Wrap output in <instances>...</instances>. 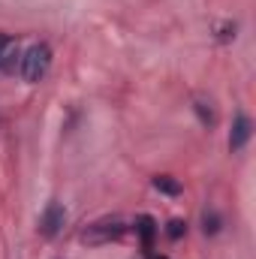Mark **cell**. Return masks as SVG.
Here are the masks:
<instances>
[{"label": "cell", "mask_w": 256, "mask_h": 259, "mask_svg": "<svg viewBox=\"0 0 256 259\" xmlns=\"http://www.w3.org/2000/svg\"><path fill=\"white\" fill-rule=\"evenodd\" d=\"M154 187H157L160 193H166V196H178L181 193V184H178L175 178H169V175H157V178H154Z\"/></svg>", "instance_id": "52a82bcc"}, {"label": "cell", "mask_w": 256, "mask_h": 259, "mask_svg": "<svg viewBox=\"0 0 256 259\" xmlns=\"http://www.w3.org/2000/svg\"><path fill=\"white\" fill-rule=\"evenodd\" d=\"M64 220H66V211L58 205V202H52V205L42 211V217H39V232H42L46 238H55V235L61 232Z\"/></svg>", "instance_id": "3957f363"}, {"label": "cell", "mask_w": 256, "mask_h": 259, "mask_svg": "<svg viewBox=\"0 0 256 259\" xmlns=\"http://www.w3.org/2000/svg\"><path fill=\"white\" fill-rule=\"evenodd\" d=\"M136 232H139V238H142V247L151 250V247H154V235H157V223H154V217L142 214V217L136 220Z\"/></svg>", "instance_id": "8992f818"}, {"label": "cell", "mask_w": 256, "mask_h": 259, "mask_svg": "<svg viewBox=\"0 0 256 259\" xmlns=\"http://www.w3.org/2000/svg\"><path fill=\"white\" fill-rule=\"evenodd\" d=\"M124 232H127V223H124L121 217H106V220L91 223L81 238H84L88 244H106V241H112V238H121Z\"/></svg>", "instance_id": "7a4b0ae2"}, {"label": "cell", "mask_w": 256, "mask_h": 259, "mask_svg": "<svg viewBox=\"0 0 256 259\" xmlns=\"http://www.w3.org/2000/svg\"><path fill=\"white\" fill-rule=\"evenodd\" d=\"M18 58H21V55H18V46H15V39L0 33V69H15Z\"/></svg>", "instance_id": "5b68a950"}, {"label": "cell", "mask_w": 256, "mask_h": 259, "mask_svg": "<svg viewBox=\"0 0 256 259\" xmlns=\"http://www.w3.org/2000/svg\"><path fill=\"white\" fill-rule=\"evenodd\" d=\"M157 259H166V256H157Z\"/></svg>", "instance_id": "9c48e42d"}, {"label": "cell", "mask_w": 256, "mask_h": 259, "mask_svg": "<svg viewBox=\"0 0 256 259\" xmlns=\"http://www.w3.org/2000/svg\"><path fill=\"white\" fill-rule=\"evenodd\" d=\"M166 232H169V238H181V235H184V223H181V220H172Z\"/></svg>", "instance_id": "ba28073f"}, {"label": "cell", "mask_w": 256, "mask_h": 259, "mask_svg": "<svg viewBox=\"0 0 256 259\" xmlns=\"http://www.w3.org/2000/svg\"><path fill=\"white\" fill-rule=\"evenodd\" d=\"M49 66H52V49L46 46V42H33L27 52H21V58H18V72H21V78L24 81H39L46 72H49Z\"/></svg>", "instance_id": "6da1fadb"}, {"label": "cell", "mask_w": 256, "mask_h": 259, "mask_svg": "<svg viewBox=\"0 0 256 259\" xmlns=\"http://www.w3.org/2000/svg\"><path fill=\"white\" fill-rule=\"evenodd\" d=\"M250 118L247 115H235V124H232V133H229V148L232 151H241L244 145H247V139H250Z\"/></svg>", "instance_id": "277c9868"}]
</instances>
